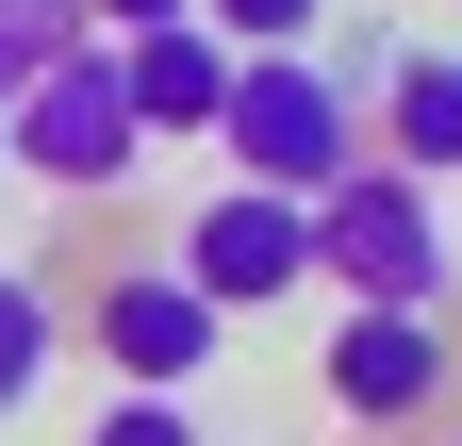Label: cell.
Instances as JSON below:
<instances>
[{
    "mask_svg": "<svg viewBox=\"0 0 462 446\" xmlns=\"http://www.w3.org/2000/svg\"><path fill=\"white\" fill-rule=\"evenodd\" d=\"M446 314H364V298H330V348H314V380H330V413L346 430H430L446 413Z\"/></svg>",
    "mask_w": 462,
    "mask_h": 446,
    "instance_id": "cell-6",
    "label": "cell"
},
{
    "mask_svg": "<svg viewBox=\"0 0 462 446\" xmlns=\"http://www.w3.org/2000/svg\"><path fill=\"white\" fill-rule=\"evenodd\" d=\"M314 282L364 298V314H446L462 298V232H446V182H413V165H346V182L314 199Z\"/></svg>",
    "mask_w": 462,
    "mask_h": 446,
    "instance_id": "cell-1",
    "label": "cell"
},
{
    "mask_svg": "<svg viewBox=\"0 0 462 446\" xmlns=\"http://www.w3.org/2000/svg\"><path fill=\"white\" fill-rule=\"evenodd\" d=\"M165 17H199V0H83V33H165Z\"/></svg>",
    "mask_w": 462,
    "mask_h": 446,
    "instance_id": "cell-13",
    "label": "cell"
},
{
    "mask_svg": "<svg viewBox=\"0 0 462 446\" xmlns=\"http://www.w3.org/2000/svg\"><path fill=\"white\" fill-rule=\"evenodd\" d=\"M364 149L413 165V182H462V50H446V33L380 67V133H364Z\"/></svg>",
    "mask_w": 462,
    "mask_h": 446,
    "instance_id": "cell-8",
    "label": "cell"
},
{
    "mask_svg": "<svg viewBox=\"0 0 462 446\" xmlns=\"http://www.w3.org/2000/svg\"><path fill=\"white\" fill-rule=\"evenodd\" d=\"M67 50H83V0H0V116H17Z\"/></svg>",
    "mask_w": 462,
    "mask_h": 446,
    "instance_id": "cell-10",
    "label": "cell"
},
{
    "mask_svg": "<svg viewBox=\"0 0 462 446\" xmlns=\"http://www.w3.org/2000/svg\"><path fill=\"white\" fill-rule=\"evenodd\" d=\"M182 282L215 298V314H281V298H314V199H264V182H215L199 215H182Z\"/></svg>",
    "mask_w": 462,
    "mask_h": 446,
    "instance_id": "cell-5",
    "label": "cell"
},
{
    "mask_svg": "<svg viewBox=\"0 0 462 446\" xmlns=\"http://www.w3.org/2000/svg\"><path fill=\"white\" fill-rule=\"evenodd\" d=\"M83 446H199V397H99Z\"/></svg>",
    "mask_w": 462,
    "mask_h": 446,
    "instance_id": "cell-12",
    "label": "cell"
},
{
    "mask_svg": "<svg viewBox=\"0 0 462 446\" xmlns=\"http://www.w3.org/2000/svg\"><path fill=\"white\" fill-rule=\"evenodd\" d=\"M446 446H462V430H446Z\"/></svg>",
    "mask_w": 462,
    "mask_h": 446,
    "instance_id": "cell-14",
    "label": "cell"
},
{
    "mask_svg": "<svg viewBox=\"0 0 462 446\" xmlns=\"http://www.w3.org/2000/svg\"><path fill=\"white\" fill-rule=\"evenodd\" d=\"M0 165H17V182H50V199H116L149 165V133H133V83H116V50L83 33L67 67H50L17 116H0Z\"/></svg>",
    "mask_w": 462,
    "mask_h": 446,
    "instance_id": "cell-3",
    "label": "cell"
},
{
    "mask_svg": "<svg viewBox=\"0 0 462 446\" xmlns=\"http://www.w3.org/2000/svg\"><path fill=\"white\" fill-rule=\"evenodd\" d=\"M199 33H231V50H314L330 0H199Z\"/></svg>",
    "mask_w": 462,
    "mask_h": 446,
    "instance_id": "cell-11",
    "label": "cell"
},
{
    "mask_svg": "<svg viewBox=\"0 0 462 446\" xmlns=\"http://www.w3.org/2000/svg\"><path fill=\"white\" fill-rule=\"evenodd\" d=\"M50 364H67V314H50V282H33V265H0V430L50 397Z\"/></svg>",
    "mask_w": 462,
    "mask_h": 446,
    "instance_id": "cell-9",
    "label": "cell"
},
{
    "mask_svg": "<svg viewBox=\"0 0 462 446\" xmlns=\"http://www.w3.org/2000/svg\"><path fill=\"white\" fill-rule=\"evenodd\" d=\"M215 149H231V182H264V199H330L346 165H364V99H346L314 50H248Z\"/></svg>",
    "mask_w": 462,
    "mask_h": 446,
    "instance_id": "cell-2",
    "label": "cell"
},
{
    "mask_svg": "<svg viewBox=\"0 0 462 446\" xmlns=\"http://www.w3.org/2000/svg\"><path fill=\"white\" fill-rule=\"evenodd\" d=\"M83 348H99V380H116V397H199V380H215V348H231V314L182 282V265H116V282L83 298Z\"/></svg>",
    "mask_w": 462,
    "mask_h": 446,
    "instance_id": "cell-4",
    "label": "cell"
},
{
    "mask_svg": "<svg viewBox=\"0 0 462 446\" xmlns=\"http://www.w3.org/2000/svg\"><path fill=\"white\" fill-rule=\"evenodd\" d=\"M99 50H116V83H133V133H215V116H231V67H248V50L199 33V17H165V33H99Z\"/></svg>",
    "mask_w": 462,
    "mask_h": 446,
    "instance_id": "cell-7",
    "label": "cell"
}]
</instances>
